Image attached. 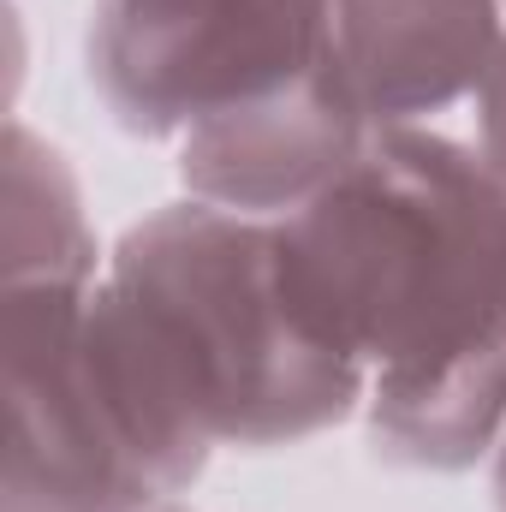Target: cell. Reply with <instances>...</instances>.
Masks as SVG:
<instances>
[{"label":"cell","mask_w":506,"mask_h":512,"mask_svg":"<svg viewBox=\"0 0 506 512\" xmlns=\"http://www.w3.org/2000/svg\"><path fill=\"white\" fill-rule=\"evenodd\" d=\"M102 292L209 447L274 453L364 411L370 370L298 322L274 221L161 203L108 251Z\"/></svg>","instance_id":"cell-2"},{"label":"cell","mask_w":506,"mask_h":512,"mask_svg":"<svg viewBox=\"0 0 506 512\" xmlns=\"http://www.w3.org/2000/svg\"><path fill=\"white\" fill-rule=\"evenodd\" d=\"M108 268V251L90 227L84 185L60 143L24 120H6L0 137V292L12 286H66L84 292Z\"/></svg>","instance_id":"cell-8"},{"label":"cell","mask_w":506,"mask_h":512,"mask_svg":"<svg viewBox=\"0 0 506 512\" xmlns=\"http://www.w3.org/2000/svg\"><path fill=\"white\" fill-rule=\"evenodd\" d=\"M84 292H0L6 483L0 512H155L167 495L137 465L84 364Z\"/></svg>","instance_id":"cell-4"},{"label":"cell","mask_w":506,"mask_h":512,"mask_svg":"<svg viewBox=\"0 0 506 512\" xmlns=\"http://www.w3.org/2000/svg\"><path fill=\"white\" fill-rule=\"evenodd\" d=\"M155 512H191V507H179V501H167V507H155Z\"/></svg>","instance_id":"cell-11"},{"label":"cell","mask_w":506,"mask_h":512,"mask_svg":"<svg viewBox=\"0 0 506 512\" xmlns=\"http://www.w3.org/2000/svg\"><path fill=\"white\" fill-rule=\"evenodd\" d=\"M376 137L364 102L352 96L346 72L328 60L322 72L298 78L292 90H274L245 102L209 126L185 131L173 143V167L185 197L251 215V221H286L310 209Z\"/></svg>","instance_id":"cell-5"},{"label":"cell","mask_w":506,"mask_h":512,"mask_svg":"<svg viewBox=\"0 0 506 512\" xmlns=\"http://www.w3.org/2000/svg\"><path fill=\"white\" fill-rule=\"evenodd\" d=\"M495 512H506V441H501V453H495Z\"/></svg>","instance_id":"cell-10"},{"label":"cell","mask_w":506,"mask_h":512,"mask_svg":"<svg viewBox=\"0 0 506 512\" xmlns=\"http://www.w3.org/2000/svg\"><path fill=\"white\" fill-rule=\"evenodd\" d=\"M358 417L381 465L429 471V477L495 465L506 441V340L429 370L370 376Z\"/></svg>","instance_id":"cell-7"},{"label":"cell","mask_w":506,"mask_h":512,"mask_svg":"<svg viewBox=\"0 0 506 512\" xmlns=\"http://www.w3.org/2000/svg\"><path fill=\"white\" fill-rule=\"evenodd\" d=\"M328 60V0H96L84 30L96 102L143 143H179Z\"/></svg>","instance_id":"cell-3"},{"label":"cell","mask_w":506,"mask_h":512,"mask_svg":"<svg viewBox=\"0 0 506 512\" xmlns=\"http://www.w3.org/2000/svg\"><path fill=\"white\" fill-rule=\"evenodd\" d=\"M274 233L298 322L370 376L506 340V173L465 137L381 126Z\"/></svg>","instance_id":"cell-1"},{"label":"cell","mask_w":506,"mask_h":512,"mask_svg":"<svg viewBox=\"0 0 506 512\" xmlns=\"http://www.w3.org/2000/svg\"><path fill=\"white\" fill-rule=\"evenodd\" d=\"M471 108V120H477V149H483V161L506 173V48L495 54V66H489V78L477 84V96L465 102Z\"/></svg>","instance_id":"cell-9"},{"label":"cell","mask_w":506,"mask_h":512,"mask_svg":"<svg viewBox=\"0 0 506 512\" xmlns=\"http://www.w3.org/2000/svg\"><path fill=\"white\" fill-rule=\"evenodd\" d=\"M328 24L376 131L465 108L506 48V0H328Z\"/></svg>","instance_id":"cell-6"}]
</instances>
